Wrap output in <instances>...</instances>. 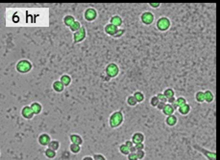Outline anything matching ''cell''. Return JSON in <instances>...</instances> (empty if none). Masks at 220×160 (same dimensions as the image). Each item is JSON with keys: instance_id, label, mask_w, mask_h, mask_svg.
Segmentation results:
<instances>
[{"instance_id": "6da1fadb", "label": "cell", "mask_w": 220, "mask_h": 160, "mask_svg": "<svg viewBox=\"0 0 220 160\" xmlns=\"http://www.w3.org/2000/svg\"><path fill=\"white\" fill-rule=\"evenodd\" d=\"M124 122V114L121 110L113 111L109 117V126L111 128H117Z\"/></svg>"}, {"instance_id": "7a4b0ae2", "label": "cell", "mask_w": 220, "mask_h": 160, "mask_svg": "<svg viewBox=\"0 0 220 160\" xmlns=\"http://www.w3.org/2000/svg\"><path fill=\"white\" fill-rule=\"evenodd\" d=\"M33 69V64L28 60H20L15 64V70L20 74H27Z\"/></svg>"}, {"instance_id": "3957f363", "label": "cell", "mask_w": 220, "mask_h": 160, "mask_svg": "<svg viewBox=\"0 0 220 160\" xmlns=\"http://www.w3.org/2000/svg\"><path fill=\"white\" fill-rule=\"evenodd\" d=\"M119 66L114 63H109L106 67H105V74H106V77L108 78L106 79V81H110L111 79L116 78V77L119 75Z\"/></svg>"}, {"instance_id": "277c9868", "label": "cell", "mask_w": 220, "mask_h": 160, "mask_svg": "<svg viewBox=\"0 0 220 160\" xmlns=\"http://www.w3.org/2000/svg\"><path fill=\"white\" fill-rule=\"evenodd\" d=\"M170 26H171V21H170V19L166 17H160L156 22V27L159 31H161V32H165V31H167L170 28Z\"/></svg>"}, {"instance_id": "5b68a950", "label": "cell", "mask_w": 220, "mask_h": 160, "mask_svg": "<svg viewBox=\"0 0 220 160\" xmlns=\"http://www.w3.org/2000/svg\"><path fill=\"white\" fill-rule=\"evenodd\" d=\"M86 37H87V30L85 27L82 26L80 30L73 33V43L77 44L82 42L83 40H85Z\"/></svg>"}, {"instance_id": "8992f818", "label": "cell", "mask_w": 220, "mask_h": 160, "mask_svg": "<svg viewBox=\"0 0 220 160\" xmlns=\"http://www.w3.org/2000/svg\"><path fill=\"white\" fill-rule=\"evenodd\" d=\"M193 148H194L196 151H198L199 152H201L203 155L209 160H215L216 159V152H215L209 151V149L203 148V147H200L199 145H194Z\"/></svg>"}, {"instance_id": "52a82bcc", "label": "cell", "mask_w": 220, "mask_h": 160, "mask_svg": "<svg viewBox=\"0 0 220 160\" xmlns=\"http://www.w3.org/2000/svg\"><path fill=\"white\" fill-rule=\"evenodd\" d=\"M154 20H155L154 14L149 11L142 13L140 15V21L142 22L143 25H146V26H149L152 23H154Z\"/></svg>"}, {"instance_id": "ba28073f", "label": "cell", "mask_w": 220, "mask_h": 160, "mask_svg": "<svg viewBox=\"0 0 220 160\" xmlns=\"http://www.w3.org/2000/svg\"><path fill=\"white\" fill-rule=\"evenodd\" d=\"M97 11L94 8H88L85 10V13H84V18L87 20L88 22H92L97 18Z\"/></svg>"}, {"instance_id": "9c48e42d", "label": "cell", "mask_w": 220, "mask_h": 160, "mask_svg": "<svg viewBox=\"0 0 220 160\" xmlns=\"http://www.w3.org/2000/svg\"><path fill=\"white\" fill-rule=\"evenodd\" d=\"M20 114H21V116L26 120H32L34 118V116L36 115L34 110L32 109V107H31V106H23L22 109H21V112H20Z\"/></svg>"}, {"instance_id": "30bf717a", "label": "cell", "mask_w": 220, "mask_h": 160, "mask_svg": "<svg viewBox=\"0 0 220 160\" xmlns=\"http://www.w3.org/2000/svg\"><path fill=\"white\" fill-rule=\"evenodd\" d=\"M51 136L49 135L48 133H41L39 135L38 137V142L40 146H43V147H47L49 145V143L51 142Z\"/></svg>"}, {"instance_id": "8fae6325", "label": "cell", "mask_w": 220, "mask_h": 160, "mask_svg": "<svg viewBox=\"0 0 220 160\" xmlns=\"http://www.w3.org/2000/svg\"><path fill=\"white\" fill-rule=\"evenodd\" d=\"M118 29H119V27L116 26V25H113L112 23H108L107 25H105V27H104L105 33L109 35H111V37H113V35L116 34Z\"/></svg>"}, {"instance_id": "7c38bea8", "label": "cell", "mask_w": 220, "mask_h": 160, "mask_svg": "<svg viewBox=\"0 0 220 160\" xmlns=\"http://www.w3.org/2000/svg\"><path fill=\"white\" fill-rule=\"evenodd\" d=\"M65 85L62 84L60 80L54 81V82L52 84V89H53L55 92H57V93H61V92L65 90Z\"/></svg>"}, {"instance_id": "4fadbf2b", "label": "cell", "mask_w": 220, "mask_h": 160, "mask_svg": "<svg viewBox=\"0 0 220 160\" xmlns=\"http://www.w3.org/2000/svg\"><path fill=\"white\" fill-rule=\"evenodd\" d=\"M69 140L71 143H75V144H79V145H83L84 140L82 136L78 133H71L69 135Z\"/></svg>"}, {"instance_id": "5bb4252c", "label": "cell", "mask_w": 220, "mask_h": 160, "mask_svg": "<svg viewBox=\"0 0 220 160\" xmlns=\"http://www.w3.org/2000/svg\"><path fill=\"white\" fill-rule=\"evenodd\" d=\"M178 123V118L175 114H172V115H168L166 116L165 118V124L168 127H174L177 125Z\"/></svg>"}, {"instance_id": "9a60e30c", "label": "cell", "mask_w": 220, "mask_h": 160, "mask_svg": "<svg viewBox=\"0 0 220 160\" xmlns=\"http://www.w3.org/2000/svg\"><path fill=\"white\" fill-rule=\"evenodd\" d=\"M132 140L135 144L138 143H143L145 140V136L142 132H135L132 136Z\"/></svg>"}, {"instance_id": "2e32d148", "label": "cell", "mask_w": 220, "mask_h": 160, "mask_svg": "<svg viewBox=\"0 0 220 160\" xmlns=\"http://www.w3.org/2000/svg\"><path fill=\"white\" fill-rule=\"evenodd\" d=\"M110 23L116 25L117 27H121L123 24V19L120 15H113V17L110 18Z\"/></svg>"}, {"instance_id": "e0dca14e", "label": "cell", "mask_w": 220, "mask_h": 160, "mask_svg": "<svg viewBox=\"0 0 220 160\" xmlns=\"http://www.w3.org/2000/svg\"><path fill=\"white\" fill-rule=\"evenodd\" d=\"M175 111H176V110L174 109L173 106H172L171 104H169V103H167L166 106H164V108L161 110L162 114L165 115V116H168V115H172V114H174V112H175Z\"/></svg>"}, {"instance_id": "ac0fdd59", "label": "cell", "mask_w": 220, "mask_h": 160, "mask_svg": "<svg viewBox=\"0 0 220 160\" xmlns=\"http://www.w3.org/2000/svg\"><path fill=\"white\" fill-rule=\"evenodd\" d=\"M62 22L65 25L66 27H70L71 25L75 22V18L73 15H70V14H67V15H65L64 18H62Z\"/></svg>"}, {"instance_id": "d6986e66", "label": "cell", "mask_w": 220, "mask_h": 160, "mask_svg": "<svg viewBox=\"0 0 220 160\" xmlns=\"http://www.w3.org/2000/svg\"><path fill=\"white\" fill-rule=\"evenodd\" d=\"M30 106H31V107H32V109L34 110L36 115L40 114L41 111H43V106H41V104L39 102H34Z\"/></svg>"}, {"instance_id": "ffe728a7", "label": "cell", "mask_w": 220, "mask_h": 160, "mask_svg": "<svg viewBox=\"0 0 220 160\" xmlns=\"http://www.w3.org/2000/svg\"><path fill=\"white\" fill-rule=\"evenodd\" d=\"M190 110H191V107L188 104H186V105L182 106H180L179 108H178V112H179L180 114L183 115V116L187 115L188 113L190 112Z\"/></svg>"}, {"instance_id": "44dd1931", "label": "cell", "mask_w": 220, "mask_h": 160, "mask_svg": "<svg viewBox=\"0 0 220 160\" xmlns=\"http://www.w3.org/2000/svg\"><path fill=\"white\" fill-rule=\"evenodd\" d=\"M60 81L62 82V84L65 85V86H69L71 85V82H72V79H71V77L69 75H67V74H64V75H62L61 76V78H60Z\"/></svg>"}, {"instance_id": "7402d4cb", "label": "cell", "mask_w": 220, "mask_h": 160, "mask_svg": "<svg viewBox=\"0 0 220 160\" xmlns=\"http://www.w3.org/2000/svg\"><path fill=\"white\" fill-rule=\"evenodd\" d=\"M205 93V102L208 104H211L214 101V94L212 93V90H205L204 91Z\"/></svg>"}, {"instance_id": "603a6c76", "label": "cell", "mask_w": 220, "mask_h": 160, "mask_svg": "<svg viewBox=\"0 0 220 160\" xmlns=\"http://www.w3.org/2000/svg\"><path fill=\"white\" fill-rule=\"evenodd\" d=\"M44 155L47 158H49V159H53L57 155V151H55V149L47 147V149L44 151Z\"/></svg>"}, {"instance_id": "cb8c5ba5", "label": "cell", "mask_w": 220, "mask_h": 160, "mask_svg": "<svg viewBox=\"0 0 220 160\" xmlns=\"http://www.w3.org/2000/svg\"><path fill=\"white\" fill-rule=\"evenodd\" d=\"M81 145L79 144H75V143H70L69 145V152L73 154H77L81 152Z\"/></svg>"}, {"instance_id": "d4e9b609", "label": "cell", "mask_w": 220, "mask_h": 160, "mask_svg": "<svg viewBox=\"0 0 220 160\" xmlns=\"http://www.w3.org/2000/svg\"><path fill=\"white\" fill-rule=\"evenodd\" d=\"M133 95L135 96L136 99H137L139 104H140V103H143L144 100H145V96L143 94V92H141V91H139V90L138 91H135Z\"/></svg>"}, {"instance_id": "484cf974", "label": "cell", "mask_w": 220, "mask_h": 160, "mask_svg": "<svg viewBox=\"0 0 220 160\" xmlns=\"http://www.w3.org/2000/svg\"><path fill=\"white\" fill-rule=\"evenodd\" d=\"M195 101L199 104H202V103L205 102V93L204 91H197L195 93Z\"/></svg>"}, {"instance_id": "4316f807", "label": "cell", "mask_w": 220, "mask_h": 160, "mask_svg": "<svg viewBox=\"0 0 220 160\" xmlns=\"http://www.w3.org/2000/svg\"><path fill=\"white\" fill-rule=\"evenodd\" d=\"M126 102H127V105H128L129 106H131V107L136 106H137V105L139 104L138 101H137V99H136L134 95H130V96H128Z\"/></svg>"}, {"instance_id": "83f0119b", "label": "cell", "mask_w": 220, "mask_h": 160, "mask_svg": "<svg viewBox=\"0 0 220 160\" xmlns=\"http://www.w3.org/2000/svg\"><path fill=\"white\" fill-rule=\"evenodd\" d=\"M118 149H119V152H120V153L121 154H123V155H128V154L130 153V148L126 145V144H121V145L119 146V148H118Z\"/></svg>"}, {"instance_id": "f1b7e54d", "label": "cell", "mask_w": 220, "mask_h": 160, "mask_svg": "<svg viewBox=\"0 0 220 160\" xmlns=\"http://www.w3.org/2000/svg\"><path fill=\"white\" fill-rule=\"evenodd\" d=\"M60 146H61V144L58 140H51V142L49 143V145L47 147L53 149H55V151H58V149H60Z\"/></svg>"}, {"instance_id": "f546056e", "label": "cell", "mask_w": 220, "mask_h": 160, "mask_svg": "<svg viewBox=\"0 0 220 160\" xmlns=\"http://www.w3.org/2000/svg\"><path fill=\"white\" fill-rule=\"evenodd\" d=\"M162 93H164V94L165 95V97L167 98V99H168V98H170V97L175 96V91H174L173 88H171V87H168V88H165V89L164 90V92H162Z\"/></svg>"}, {"instance_id": "4dcf8cb0", "label": "cell", "mask_w": 220, "mask_h": 160, "mask_svg": "<svg viewBox=\"0 0 220 160\" xmlns=\"http://www.w3.org/2000/svg\"><path fill=\"white\" fill-rule=\"evenodd\" d=\"M159 103H160V100H159V98L158 96H152L150 98V105L151 106H153V107H157V106L159 105Z\"/></svg>"}, {"instance_id": "1f68e13d", "label": "cell", "mask_w": 220, "mask_h": 160, "mask_svg": "<svg viewBox=\"0 0 220 160\" xmlns=\"http://www.w3.org/2000/svg\"><path fill=\"white\" fill-rule=\"evenodd\" d=\"M81 27H82V25H81V23L79 22V21H77V20H75V22L73 23L71 26L69 27V29L72 31L73 33L74 32H76V31H78V30H80L81 29Z\"/></svg>"}, {"instance_id": "d6a6232c", "label": "cell", "mask_w": 220, "mask_h": 160, "mask_svg": "<svg viewBox=\"0 0 220 160\" xmlns=\"http://www.w3.org/2000/svg\"><path fill=\"white\" fill-rule=\"evenodd\" d=\"M176 103L178 104V106H179V107L182 106H184V105H186V104H187V99H186L185 97H182V96H180V97H178V98H177Z\"/></svg>"}, {"instance_id": "836d02e7", "label": "cell", "mask_w": 220, "mask_h": 160, "mask_svg": "<svg viewBox=\"0 0 220 160\" xmlns=\"http://www.w3.org/2000/svg\"><path fill=\"white\" fill-rule=\"evenodd\" d=\"M125 32H126V31H125V29H118V31L116 32V34L113 35V38H121L122 35L125 34Z\"/></svg>"}, {"instance_id": "e575fe53", "label": "cell", "mask_w": 220, "mask_h": 160, "mask_svg": "<svg viewBox=\"0 0 220 160\" xmlns=\"http://www.w3.org/2000/svg\"><path fill=\"white\" fill-rule=\"evenodd\" d=\"M137 156H138V159H143L144 156H145V152L144 149H138L137 151Z\"/></svg>"}, {"instance_id": "d590c367", "label": "cell", "mask_w": 220, "mask_h": 160, "mask_svg": "<svg viewBox=\"0 0 220 160\" xmlns=\"http://www.w3.org/2000/svg\"><path fill=\"white\" fill-rule=\"evenodd\" d=\"M92 156H93V160H105L106 159V157L101 153H94Z\"/></svg>"}, {"instance_id": "8d00e7d4", "label": "cell", "mask_w": 220, "mask_h": 160, "mask_svg": "<svg viewBox=\"0 0 220 160\" xmlns=\"http://www.w3.org/2000/svg\"><path fill=\"white\" fill-rule=\"evenodd\" d=\"M157 96H158L159 98V100L160 102H164V103H167V101H168V99L165 97V95L164 93H158L157 94Z\"/></svg>"}, {"instance_id": "74e56055", "label": "cell", "mask_w": 220, "mask_h": 160, "mask_svg": "<svg viewBox=\"0 0 220 160\" xmlns=\"http://www.w3.org/2000/svg\"><path fill=\"white\" fill-rule=\"evenodd\" d=\"M127 158L129 160H137L138 159V156H137V152H130L128 155H127Z\"/></svg>"}, {"instance_id": "f35d334b", "label": "cell", "mask_w": 220, "mask_h": 160, "mask_svg": "<svg viewBox=\"0 0 220 160\" xmlns=\"http://www.w3.org/2000/svg\"><path fill=\"white\" fill-rule=\"evenodd\" d=\"M166 104H167V103H164V102H160L159 103V105L158 106H157V109H159V110H162V109H164V106H166Z\"/></svg>"}, {"instance_id": "ab89813d", "label": "cell", "mask_w": 220, "mask_h": 160, "mask_svg": "<svg viewBox=\"0 0 220 160\" xmlns=\"http://www.w3.org/2000/svg\"><path fill=\"white\" fill-rule=\"evenodd\" d=\"M135 146H136V148H137V149H144V148H145V146H144V144H143V143L135 144Z\"/></svg>"}, {"instance_id": "60d3db41", "label": "cell", "mask_w": 220, "mask_h": 160, "mask_svg": "<svg viewBox=\"0 0 220 160\" xmlns=\"http://www.w3.org/2000/svg\"><path fill=\"white\" fill-rule=\"evenodd\" d=\"M149 6L153 9H158L161 7V3H149Z\"/></svg>"}, {"instance_id": "b9f144b4", "label": "cell", "mask_w": 220, "mask_h": 160, "mask_svg": "<svg viewBox=\"0 0 220 160\" xmlns=\"http://www.w3.org/2000/svg\"><path fill=\"white\" fill-rule=\"evenodd\" d=\"M176 100H177V98L175 96L170 97V98H168V101H167V103H169V104H173V103L176 102Z\"/></svg>"}, {"instance_id": "7bdbcfd3", "label": "cell", "mask_w": 220, "mask_h": 160, "mask_svg": "<svg viewBox=\"0 0 220 160\" xmlns=\"http://www.w3.org/2000/svg\"><path fill=\"white\" fill-rule=\"evenodd\" d=\"M125 144H126V145H127L129 148H131V147L135 146V143L133 142V140H127L126 142H125Z\"/></svg>"}, {"instance_id": "ee69618b", "label": "cell", "mask_w": 220, "mask_h": 160, "mask_svg": "<svg viewBox=\"0 0 220 160\" xmlns=\"http://www.w3.org/2000/svg\"><path fill=\"white\" fill-rule=\"evenodd\" d=\"M137 148H136V146H133V147H131L130 148V152H137Z\"/></svg>"}, {"instance_id": "f6af8a7d", "label": "cell", "mask_w": 220, "mask_h": 160, "mask_svg": "<svg viewBox=\"0 0 220 160\" xmlns=\"http://www.w3.org/2000/svg\"><path fill=\"white\" fill-rule=\"evenodd\" d=\"M172 106H173V107H174V109L175 110H178V108H179V106H178V104L175 102V103H173V104H171Z\"/></svg>"}, {"instance_id": "bcb514c9", "label": "cell", "mask_w": 220, "mask_h": 160, "mask_svg": "<svg viewBox=\"0 0 220 160\" xmlns=\"http://www.w3.org/2000/svg\"><path fill=\"white\" fill-rule=\"evenodd\" d=\"M93 159V156H84L83 157V160H92Z\"/></svg>"}]
</instances>
